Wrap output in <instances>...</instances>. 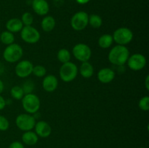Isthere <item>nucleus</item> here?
Returning <instances> with one entry per match:
<instances>
[{
    "label": "nucleus",
    "mask_w": 149,
    "mask_h": 148,
    "mask_svg": "<svg viewBox=\"0 0 149 148\" xmlns=\"http://www.w3.org/2000/svg\"><path fill=\"white\" fill-rule=\"evenodd\" d=\"M80 75L84 78H90L94 74V68L89 61L83 62L79 68Z\"/></svg>",
    "instance_id": "18"
},
{
    "label": "nucleus",
    "mask_w": 149,
    "mask_h": 148,
    "mask_svg": "<svg viewBox=\"0 0 149 148\" xmlns=\"http://www.w3.org/2000/svg\"><path fill=\"white\" fill-rule=\"evenodd\" d=\"M10 94L13 98L17 100H22L23 96L25 95L23 89L20 86H14L12 87L11 90H10Z\"/></svg>",
    "instance_id": "24"
},
{
    "label": "nucleus",
    "mask_w": 149,
    "mask_h": 148,
    "mask_svg": "<svg viewBox=\"0 0 149 148\" xmlns=\"http://www.w3.org/2000/svg\"><path fill=\"white\" fill-rule=\"evenodd\" d=\"M20 37L27 44H36L41 37L40 33L36 28L32 26H23L20 30Z\"/></svg>",
    "instance_id": "7"
},
{
    "label": "nucleus",
    "mask_w": 149,
    "mask_h": 148,
    "mask_svg": "<svg viewBox=\"0 0 149 148\" xmlns=\"http://www.w3.org/2000/svg\"><path fill=\"white\" fill-rule=\"evenodd\" d=\"M0 41H1V42L3 44L7 45V46L12 44L15 41L14 33H11V32L8 31V30L3 31L0 34Z\"/></svg>",
    "instance_id": "21"
},
{
    "label": "nucleus",
    "mask_w": 149,
    "mask_h": 148,
    "mask_svg": "<svg viewBox=\"0 0 149 148\" xmlns=\"http://www.w3.org/2000/svg\"><path fill=\"white\" fill-rule=\"evenodd\" d=\"M76 1L80 4H85L87 3H88L90 0H76Z\"/></svg>",
    "instance_id": "34"
},
{
    "label": "nucleus",
    "mask_w": 149,
    "mask_h": 148,
    "mask_svg": "<svg viewBox=\"0 0 149 148\" xmlns=\"http://www.w3.org/2000/svg\"><path fill=\"white\" fill-rule=\"evenodd\" d=\"M21 87L25 94H31V93H33V91L34 90L35 84L33 81L29 80V81H25Z\"/></svg>",
    "instance_id": "27"
},
{
    "label": "nucleus",
    "mask_w": 149,
    "mask_h": 148,
    "mask_svg": "<svg viewBox=\"0 0 149 148\" xmlns=\"http://www.w3.org/2000/svg\"><path fill=\"white\" fill-rule=\"evenodd\" d=\"M32 8L35 13L39 15L44 16L49 12V6L46 0H33Z\"/></svg>",
    "instance_id": "14"
},
{
    "label": "nucleus",
    "mask_w": 149,
    "mask_h": 148,
    "mask_svg": "<svg viewBox=\"0 0 149 148\" xmlns=\"http://www.w3.org/2000/svg\"><path fill=\"white\" fill-rule=\"evenodd\" d=\"M112 37L113 41L116 42L117 44L125 46L130 43L133 39V33L128 28L121 27L113 32Z\"/></svg>",
    "instance_id": "5"
},
{
    "label": "nucleus",
    "mask_w": 149,
    "mask_h": 148,
    "mask_svg": "<svg viewBox=\"0 0 149 148\" xmlns=\"http://www.w3.org/2000/svg\"><path fill=\"white\" fill-rule=\"evenodd\" d=\"M115 78V72L111 68H103L97 73V79L103 84L111 83Z\"/></svg>",
    "instance_id": "15"
},
{
    "label": "nucleus",
    "mask_w": 149,
    "mask_h": 148,
    "mask_svg": "<svg viewBox=\"0 0 149 148\" xmlns=\"http://www.w3.org/2000/svg\"><path fill=\"white\" fill-rule=\"evenodd\" d=\"M32 73L36 77H45L47 73V70L45 68V66L41 65H36V66H33V71H32Z\"/></svg>",
    "instance_id": "25"
},
{
    "label": "nucleus",
    "mask_w": 149,
    "mask_h": 148,
    "mask_svg": "<svg viewBox=\"0 0 149 148\" xmlns=\"http://www.w3.org/2000/svg\"><path fill=\"white\" fill-rule=\"evenodd\" d=\"M23 55V48L18 44H12L8 45L3 52L4 60L10 63H15L21 59Z\"/></svg>",
    "instance_id": "3"
},
{
    "label": "nucleus",
    "mask_w": 149,
    "mask_h": 148,
    "mask_svg": "<svg viewBox=\"0 0 149 148\" xmlns=\"http://www.w3.org/2000/svg\"><path fill=\"white\" fill-rule=\"evenodd\" d=\"M33 68V65L32 62L27 59H24L17 62L15 68V72L19 78H25L32 74Z\"/></svg>",
    "instance_id": "11"
},
{
    "label": "nucleus",
    "mask_w": 149,
    "mask_h": 148,
    "mask_svg": "<svg viewBox=\"0 0 149 148\" xmlns=\"http://www.w3.org/2000/svg\"><path fill=\"white\" fill-rule=\"evenodd\" d=\"M22 106L26 113L33 115L39 111L41 102L39 97L33 93L25 94L22 98Z\"/></svg>",
    "instance_id": "2"
},
{
    "label": "nucleus",
    "mask_w": 149,
    "mask_h": 148,
    "mask_svg": "<svg viewBox=\"0 0 149 148\" xmlns=\"http://www.w3.org/2000/svg\"><path fill=\"white\" fill-rule=\"evenodd\" d=\"M128 67L132 71H139L143 69L147 63L146 57L140 53L133 54L130 56V55L127 61Z\"/></svg>",
    "instance_id": "10"
},
{
    "label": "nucleus",
    "mask_w": 149,
    "mask_h": 148,
    "mask_svg": "<svg viewBox=\"0 0 149 148\" xmlns=\"http://www.w3.org/2000/svg\"><path fill=\"white\" fill-rule=\"evenodd\" d=\"M20 20H21L22 23H23L24 26H31L33 23V15L30 12L23 13V15L21 16V19Z\"/></svg>",
    "instance_id": "26"
},
{
    "label": "nucleus",
    "mask_w": 149,
    "mask_h": 148,
    "mask_svg": "<svg viewBox=\"0 0 149 148\" xmlns=\"http://www.w3.org/2000/svg\"><path fill=\"white\" fill-rule=\"evenodd\" d=\"M113 39L112 35L103 34L98 39V45L102 49H108L113 44Z\"/></svg>",
    "instance_id": "20"
},
{
    "label": "nucleus",
    "mask_w": 149,
    "mask_h": 148,
    "mask_svg": "<svg viewBox=\"0 0 149 148\" xmlns=\"http://www.w3.org/2000/svg\"><path fill=\"white\" fill-rule=\"evenodd\" d=\"M34 129L35 133L37 134L39 137L41 138L48 137L50 136L52 133V128L50 125L45 120H39V121L36 122Z\"/></svg>",
    "instance_id": "12"
},
{
    "label": "nucleus",
    "mask_w": 149,
    "mask_h": 148,
    "mask_svg": "<svg viewBox=\"0 0 149 148\" xmlns=\"http://www.w3.org/2000/svg\"><path fill=\"white\" fill-rule=\"evenodd\" d=\"M8 148H25L24 146H23V143H21L20 142H18V141H15V142H12Z\"/></svg>",
    "instance_id": "30"
},
{
    "label": "nucleus",
    "mask_w": 149,
    "mask_h": 148,
    "mask_svg": "<svg viewBox=\"0 0 149 148\" xmlns=\"http://www.w3.org/2000/svg\"><path fill=\"white\" fill-rule=\"evenodd\" d=\"M139 148H146V147H139Z\"/></svg>",
    "instance_id": "35"
},
{
    "label": "nucleus",
    "mask_w": 149,
    "mask_h": 148,
    "mask_svg": "<svg viewBox=\"0 0 149 148\" xmlns=\"http://www.w3.org/2000/svg\"><path fill=\"white\" fill-rule=\"evenodd\" d=\"M78 73L79 69L77 65L69 61L61 65L59 71L60 78L64 82L69 83L77 78Z\"/></svg>",
    "instance_id": "4"
},
{
    "label": "nucleus",
    "mask_w": 149,
    "mask_h": 148,
    "mask_svg": "<svg viewBox=\"0 0 149 148\" xmlns=\"http://www.w3.org/2000/svg\"><path fill=\"white\" fill-rule=\"evenodd\" d=\"M23 24L21 20L19 18H12L10 19L6 23V28L7 30L15 33L17 32H20L23 28Z\"/></svg>",
    "instance_id": "16"
},
{
    "label": "nucleus",
    "mask_w": 149,
    "mask_h": 148,
    "mask_svg": "<svg viewBox=\"0 0 149 148\" xmlns=\"http://www.w3.org/2000/svg\"><path fill=\"white\" fill-rule=\"evenodd\" d=\"M56 26V21L52 16H45L42 20L41 27L45 32H50L55 28Z\"/></svg>",
    "instance_id": "19"
},
{
    "label": "nucleus",
    "mask_w": 149,
    "mask_h": 148,
    "mask_svg": "<svg viewBox=\"0 0 149 148\" xmlns=\"http://www.w3.org/2000/svg\"><path fill=\"white\" fill-rule=\"evenodd\" d=\"M130 57V51L126 46L116 45L109 52V61L116 66H123L126 64Z\"/></svg>",
    "instance_id": "1"
},
{
    "label": "nucleus",
    "mask_w": 149,
    "mask_h": 148,
    "mask_svg": "<svg viewBox=\"0 0 149 148\" xmlns=\"http://www.w3.org/2000/svg\"><path fill=\"white\" fill-rule=\"evenodd\" d=\"M39 140V136L35 132L32 131H25L22 135V141L24 144L29 146H33L36 145Z\"/></svg>",
    "instance_id": "17"
},
{
    "label": "nucleus",
    "mask_w": 149,
    "mask_h": 148,
    "mask_svg": "<svg viewBox=\"0 0 149 148\" xmlns=\"http://www.w3.org/2000/svg\"><path fill=\"white\" fill-rule=\"evenodd\" d=\"M15 124L20 130L23 131H31L36 124V118L29 113H22L16 117Z\"/></svg>",
    "instance_id": "6"
},
{
    "label": "nucleus",
    "mask_w": 149,
    "mask_h": 148,
    "mask_svg": "<svg viewBox=\"0 0 149 148\" xmlns=\"http://www.w3.org/2000/svg\"><path fill=\"white\" fill-rule=\"evenodd\" d=\"M10 127V122L7 118L3 115H0V131H5Z\"/></svg>",
    "instance_id": "29"
},
{
    "label": "nucleus",
    "mask_w": 149,
    "mask_h": 148,
    "mask_svg": "<svg viewBox=\"0 0 149 148\" xmlns=\"http://www.w3.org/2000/svg\"><path fill=\"white\" fill-rule=\"evenodd\" d=\"M74 57L80 62H87L91 58L92 50L90 46L84 43H79L76 44L73 48Z\"/></svg>",
    "instance_id": "9"
},
{
    "label": "nucleus",
    "mask_w": 149,
    "mask_h": 148,
    "mask_svg": "<svg viewBox=\"0 0 149 148\" xmlns=\"http://www.w3.org/2000/svg\"><path fill=\"white\" fill-rule=\"evenodd\" d=\"M57 57L61 63H65V62H69L70 59H71V53L67 49H65V48L61 49L58 52Z\"/></svg>",
    "instance_id": "23"
},
{
    "label": "nucleus",
    "mask_w": 149,
    "mask_h": 148,
    "mask_svg": "<svg viewBox=\"0 0 149 148\" xmlns=\"http://www.w3.org/2000/svg\"><path fill=\"white\" fill-rule=\"evenodd\" d=\"M148 82H149V75H148L145 79V86H146V88L147 91H148L149 90V83Z\"/></svg>",
    "instance_id": "32"
},
{
    "label": "nucleus",
    "mask_w": 149,
    "mask_h": 148,
    "mask_svg": "<svg viewBox=\"0 0 149 148\" xmlns=\"http://www.w3.org/2000/svg\"><path fill=\"white\" fill-rule=\"evenodd\" d=\"M4 83L3 81L0 79V94L3 92L4 91Z\"/></svg>",
    "instance_id": "33"
},
{
    "label": "nucleus",
    "mask_w": 149,
    "mask_h": 148,
    "mask_svg": "<svg viewBox=\"0 0 149 148\" xmlns=\"http://www.w3.org/2000/svg\"><path fill=\"white\" fill-rule=\"evenodd\" d=\"M88 24L93 28H99L103 25V20L98 15L93 14L89 15Z\"/></svg>",
    "instance_id": "22"
},
{
    "label": "nucleus",
    "mask_w": 149,
    "mask_h": 148,
    "mask_svg": "<svg viewBox=\"0 0 149 148\" xmlns=\"http://www.w3.org/2000/svg\"><path fill=\"white\" fill-rule=\"evenodd\" d=\"M6 105H7V101L2 96L0 95V111L4 110Z\"/></svg>",
    "instance_id": "31"
},
{
    "label": "nucleus",
    "mask_w": 149,
    "mask_h": 148,
    "mask_svg": "<svg viewBox=\"0 0 149 148\" xmlns=\"http://www.w3.org/2000/svg\"><path fill=\"white\" fill-rule=\"evenodd\" d=\"M138 107L143 111H148L149 110V97L145 96L143 97L138 102Z\"/></svg>",
    "instance_id": "28"
},
{
    "label": "nucleus",
    "mask_w": 149,
    "mask_h": 148,
    "mask_svg": "<svg viewBox=\"0 0 149 148\" xmlns=\"http://www.w3.org/2000/svg\"><path fill=\"white\" fill-rule=\"evenodd\" d=\"M89 15L84 11H79L75 13L71 19V26L74 30L77 31H81L88 25Z\"/></svg>",
    "instance_id": "8"
},
{
    "label": "nucleus",
    "mask_w": 149,
    "mask_h": 148,
    "mask_svg": "<svg viewBox=\"0 0 149 148\" xmlns=\"http://www.w3.org/2000/svg\"><path fill=\"white\" fill-rule=\"evenodd\" d=\"M58 86V80L54 75H45L42 81V87L47 92H53Z\"/></svg>",
    "instance_id": "13"
}]
</instances>
